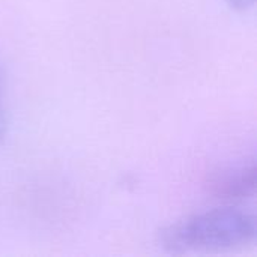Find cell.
Returning <instances> with one entry per match:
<instances>
[{
	"label": "cell",
	"mask_w": 257,
	"mask_h": 257,
	"mask_svg": "<svg viewBox=\"0 0 257 257\" xmlns=\"http://www.w3.org/2000/svg\"><path fill=\"white\" fill-rule=\"evenodd\" d=\"M254 215L235 208H215L190 215L160 232V244L170 253H218L254 242Z\"/></svg>",
	"instance_id": "cell-1"
},
{
	"label": "cell",
	"mask_w": 257,
	"mask_h": 257,
	"mask_svg": "<svg viewBox=\"0 0 257 257\" xmlns=\"http://www.w3.org/2000/svg\"><path fill=\"white\" fill-rule=\"evenodd\" d=\"M256 184L257 170L254 163L223 170L209 182L212 194L221 200H244L253 197L256 193Z\"/></svg>",
	"instance_id": "cell-2"
},
{
	"label": "cell",
	"mask_w": 257,
	"mask_h": 257,
	"mask_svg": "<svg viewBox=\"0 0 257 257\" xmlns=\"http://www.w3.org/2000/svg\"><path fill=\"white\" fill-rule=\"evenodd\" d=\"M227 3L236 11H247L254 5V0H227Z\"/></svg>",
	"instance_id": "cell-3"
},
{
	"label": "cell",
	"mask_w": 257,
	"mask_h": 257,
	"mask_svg": "<svg viewBox=\"0 0 257 257\" xmlns=\"http://www.w3.org/2000/svg\"><path fill=\"white\" fill-rule=\"evenodd\" d=\"M5 134V111H3V102H2V78H0V140Z\"/></svg>",
	"instance_id": "cell-4"
}]
</instances>
